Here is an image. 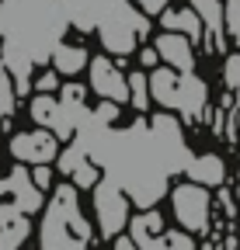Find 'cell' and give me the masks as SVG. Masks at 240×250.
Masks as SVG:
<instances>
[{
  "mask_svg": "<svg viewBox=\"0 0 240 250\" xmlns=\"http://www.w3.org/2000/svg\"><path fill=\"white\" fill-rule=\"evenodd\" d=\"M192 11L202 18V28L213 31V42L223 45V4L219 0H192Z\"/></svg>",
  "mask_w": 240,
  "mask_h": 250,
  "instance_id": "cell-14",
  "label": "cell"
},
{
  "mask_svg": "<svg viewBox=\"0 0 240 250\" xmlns=\"http://www.w3.org/2000/svg\"><path fill=\"white\" fill-rule=\"evenodd\" d=\"M143 31H146V18L122 4V7H115V14H108L101 21V45L111 56H129Z\"/></svg>",
  "mask_w": 240,
  "mask_h": 250,
  "instance_id": "cell-5",
  "label": "cell"
},
{
  "mask_svg": "<svg viewBox=\"0 0 240 250\" xmlns=\"http://www.w3.org/2000/svg\"><path fill=\"white\" fill-rule=\"evenodd\" d=\"M7 191L14 195V208L21 212V215H28V212H39L42 208V191L32 184V177H28L21 167L7 177Z\"/></svg>",
  "mask_w": 240,
  "mask_h": 250,
  "instance_id": "cell-11",
  "label": "cell"
},
{
  "mask_svg": "<svg viewBox=\"0 0 240 250\" xmlns=\"http://www.w3.org/2000/svg\"><path fill=\"white\" fill-rule=\"evenodd\" d=\"M223 80H226L230 90L240 94V52H230V56H226V62H223Z\"/></svg>",
  "mask_w": 240,
  "mask_h": 250,
  "instance_id": "cell-20",
  "label": "cell"
},
{
  "mask_svg": "<svg viewBox=\"0 0 240 250\" xmlns=\"http://www.w3.org/2000/svg\"><path fill=\"white\" fill-rule=\"evenodd\" d=\"M28 236V223H24V215L11 219V223L0 226V250H18Z\"/></svg>",
  "mask_w": 240,
  "mask_h": 250,
  "instance_id": "cell-16",
  "label": "cell"
},
{
  "mask_svg": "<svg viewBox=\"0 0 240 250\" xmlns=\"http://www.w3.org/2000/svg\"><path fill=\"white\" fill-rule=\"evenodd\" d=\"M14 111V80L7 73V66L0 62V122H7Z\"/></svg>",
  "mask_w": 240,
  "mask_h": 250,
  "instance_id": "cell-18",
  "label": "cell"
},
{
  "mask_svg": "<svg viewBox=\"0 0 240 250\" xmlns=\"http://www.w3.org/2000/svg\"><path fill=\"white\" fill-rule=\"evenodd\" d=\"M115 250H143V247L132 243V236H115Z\"/></svg>",
  "mask_w": 240,
  "mask_h": 250,
  "instance_id": "cell-24",
  "label": "cell"
},
{
  "mask_svg": "<svg viewBox=\"0 0 240 250\" xmlns=\"http://www.w3.org/2000/svg\"><path fill=\"white\" fill-rule=\"evenodd\" d=\"M35 87H39V94H52V90H59V73H42V77L35 80Z\"/></svg>",
  "mask_w": 240,
  "mask_h": 250,
  "instance_id": "cell-22",
  "label": "cell"
},
{
  "mask_svg": "<svg viewBox=\"0 0 240 250\" xmlns=\"http://www.w3.org/2000/svg\"><path fill=\"white\" fill-rule=\"evenodd\" d=\"M91 70V90L98 94L101 101H111V104H126L129 101V83H126V73L115 66L111 59L105 56H94L87 62Z\"/></svg>",
  "mask_w": 240,
  "mask_h": 250,
  "instance_id": "cell-6",
  "label": "cell"
},
{
  "mask_svg": "<svg viewBox=\"0 0 240 250\" xmlns=\"http://www.w3.org/2000/svg\"><path fill=\"white\" fill-rule=\"evenodd\" d=\"M94 215H98L101 236H108V240L122 236V229L129 226V202H126L122 188H118L111 177L94 184Z\"/></svg>",
  "mask_w": 240,
  "mask_h": 250,
  "instance_id": "cell-4",
  "label": "cell"
},
{
  "mask_svg": "<svg viewBox=\"0 0 240 250\" xmlns=\"http://www.w3.org/2000/svg\"><path fill=\"white\" fill-rule=\"evenodd\" d=\"M11 156L21 164H52L59 156V139L49 132V129H35V132H18L11 139Z\"/></svg>",
  "mask_w": 240,
  "mask_h": 250,
  "instance_id": "cell-7",
  "label": "cell"
},
{
  "mask_svg": "<svg viewBox=\"0 0 240 250\" xmlns=\"http://www.w3.org/2000/svg\"><path fill=\"white\" fill-rule=\"evenodd\" d=\"M59 170L63 174H70L73 177V184L77 188H91L94 191V184L101 181V170H98V164L87 156V149L84 146H70V149H59Z\"/></svg>",
  "mask_w": 240,
  "mask_h": 250,
  "instance_id": "cell-8",
  "label": "cell"
},
{
  "mask_svg": "<svg viewBox=\"0 0 240 250\" xmlns=\"http://www.w3.org/2000/svg\"><path fill=\"white\" fill-rule=\"evenodd\" d=\"M146 80H150V101H157L160 108L181 111L185 118H195L205 108L209 90L195 73H177L171 66H157L146 73Z\"/></svg>",
  "mask_w": 240,
  "mask_h": 250,
  "instance_id": "cell-2",
  "label": "cell"
},
{
  "mask_svg": "<svg viewBox=\"0 0 240 250\" xmlns=\"http://www.w3.org/2000/svg\"><path fill=\"white\" fill-rule=\"evenodd\" d=\"M160 28L185 35L192 45L202 39V18H198L192 7H181V11H167V14H160Z\"/></svg>",
  "mask_w": 240,
  "mask_h": 250,
  "instance_id": "cell-12",
  "label": "cell"
},
{
  "mask_svg": "<svg viewBox=\"0 0 240 250\" xmlns=\"http://www.w3.org/2000/svg\"><path fill=\"white\" fill-rule=\"evenodd\" d=\"M164 4H167V0H143V7H146V11H160Z\"/></svg>",
  "mask_w": 240,
  "mask_h": 250,
  "instance_id": "cell-25",
  "label": "cell"
},
{
  "mask_svg": "<svg viewBox=\"0 0 240 250\" xmlns=\"http://www.w3.org/2000/svg\"><path fill=\"white\" fill-rule=\"evenodd\" d=\"M171 208L177 219V229L185 233H205L209 229V212H213V195L209 188L185 181V184H174L171 188Z\"/></svg>",
  "mask_w": 240,
  "mask_h": 250,
  "instance_id": "cell-3",
  "label": "cell"
},
{
  "mask_svg": "<svg viewBox=\"0 0 240 250\" xmlns=\"http://www.w3.org/2000/svg\"><path fill=\"white\" fill-rule=\"evenodd\" d=\"M185 170H188V181H195L202 188H216V184L226 181V164H223V156H216V153L192 156Z\"/></svg>",
  "mask_w": 240,
  "mask_h": 250,
  "instance_id": "cell-10",
  "label": "cell"
},
{
  "mask_svg": "<svg viewBox=\"0 0 240 250\" xmlns=\"http://www.w3.org/2000/svg\"><path fill=\"white\" fill-rule=\"evenodd\" d=\"M87 243H91V226L84 223L77 191L70 184L56 188L42 223V250H87Z\"/></svg>",
  "mask_w": 240,
  "mask_h": 250,
  "instance_id": "cell-1",
  "label": "cell"
},
{
  "mask_svg": "<svg viewBox=\"0 0 240 250\" xmlns=\"http://www.w3.org/2000/svg\"><path fill=\"white\" fill-rule=\"evenodd\" d=\"M139 62H143V66H150V70H157V66H160L157 49H143V52H139Z\"/></svg>",
  "mask_w": 240,
  "mask_h": 250,
  "instance_id": "cell-23",
  "label": "cell"
},
{
  "mask_svg": "<svg viewBox=\"0 0 240 250\" xmlns=\"http://www.w3.org/2000/svg\"><path fill=\"white\" fill-rule=\"evenodd\" d=\"M157 56L167 62L171 70L177 73H192L195 70V45L185 39V35H177V31H164V35H157Z\"/></svg>",
  "mask_w": 240,
  "mask_h": 250,
  "instance_id": "cell-9",
  "label": "cell"
},
{
  "mask_svg": "<svg viewBox=\"0 0 240 250\" xmlns=\"http://www.w3.org/2000/svg\"><path fill=\"white\" fill-rule=\"evenodd\" d=\"M32 184L39 188V191H45V188L52 184V167H49V164H42V167H35V170H32Z\"/></svg>",
  "mask_w": 240,
  "mask_h": 250,
  "instance_id": "cell-21",
  "label": "cell"
},
{
  "mask_svg": "<svg viewBox=\"0 0 240 250\" xmlns=\"http://www.w3.org/2000/svg\"><path fill=\"white\" fill-rule=\"evenodd\" d=\"M52 62H56V73L59 77H77L80 70H87V49L80 45H56L52 49Z\"/></svg>",
  "mask_w": 240,
  "mask_h": 250,
  "instance_id": "cell-13",
  "label": "cell"
},
{
  "mask_svg": "<svg viewBox=\"0 0 240 250\" xmlns=\"http://www.w3.org/2000/svg\"><path fill=\"white\" fill-rule=\"evenodd\" d=\"M126 83H129V98H132L136 111H146L150 108V80H146V73H129Z\"/></svg>",
  "mask_w": 240,
  "mask_h": 250,
  "instance_id": "cell-17",
  "label": "cell"
},
{
  "mask_svg": "<svg viewBox=\"0 0 240 250\" xmlns=\"http://www.w3.org/2000/svg\"><path fill=\"white\" fill-rule=\"evenodd\" d=\"M136 243V240H132ZM143 250H195L192 236L185 229H160L157 236H150V240H139Z\"/></svg>",
  "mask_w": 240,
  "mask_h": 250,
  "instance_id": "cell-15",
  "label": "cell"
},
{
  "mask_svg": "<svg viewBox=\"0 0 240 250\" xmlns=\"http://www.w3.org/2000/svg\"><path fill=\"white\" fill-rule=\"evenodd\" d=\"M223 28H226V35L240 45V0H223Z\"/></svg>",
  "mask_w": 240,
  "mask_h": 250,
  "instance_id": "cell-19",
  "label": "cell"
}]
</instances>
